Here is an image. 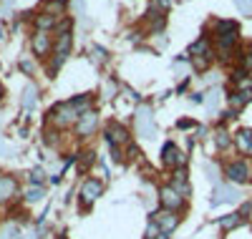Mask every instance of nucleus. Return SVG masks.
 <instances>
[{
  "instance_id": "1",
  "label": "nucleus",
  "mask_w": 252,
  "mask_h": 239,
  "mask_svg": "<svg viewBox=\"0 0 252 239\" xmlns=\"http://www.w3.org/2000/svg\"><path fill=\"white\" fill-rule=\"evenodd\" d=\"M78 121V111L66 101V103H56L51 111H48V123L56 126V131L58 128H68V126H76Z\"/></svg>"
},
{
  "instance_id": "2",
  "label": "nucleus",
  "mask_w": 252,
  "mask_h": 239,
  "mask_svg": "<svg viewBox=\"0 0 252 239\" xmlns=\"http://www.w3.org/2000/svg\"><path fill=\"white\" fill-rule=\"evenodd\" d=\"M224 177L229 184H247L250 181V164L247 159H235V161H227L224 164Z\"/></svg>"
},
{
  "instance_id": "3",
  "label": "nucleus",
  "mask_w": 252,
  "mask_h": 239,
  "mask_svg": "<svg viewBox=\"0 0 252 239\" xmlns=\"http://www.w3.org/2000/svg\"><path fill=\"white\" fill-rule=\"evenodd\" d=\"M157 197H159V207H161V209H166V211H177V214L184 209V202H187L184 197H179V194H177L169 184H161L159 191H157Z\"/></svg>"
},
{
  "instance_id": "4",
  "label": "nucleus",
  "mask_w": 252,
  "mask_h": 239,
  "mask_svg": "<svg viewBox=\"0 0 252 239\" xmlns=\"http://www.w3.org/2000/svg\"><path fill=\"white\" fill-rule=\"evenodd\" d=\"M161 164L166 166V169H182V166H187V154L174 144V141H166L164 144V149H161Z\"/></svg>"
},
{
  "instance_id": "5",
  "label": "nucleus",
  "mask_w": 252,
  "mask_h": 239,
  "mask_svg": "<svg viewBox=\"0 0 252 239\" xmlns=\"http://www.w3.org/2000/svg\"><path fill=\"white\" fill-rule=\"evenodd\" d=\"M103 194V181L101 179H96V177H91V179H86L83 181V186H81V191H78V202H81V207H91L98 197Z\"/></svg>"
},
{
  "instance_id": "6",
  "label": "nucleus",
  "mask_w": 252,
  "mask_h": 239,
  "mask_svg": "<svg viewBox=\"0 0 252 239\" xmlns=\"http://www.w3.org/2000/svg\"><path fill=\"white\" fill-rule=\"evenodd\" d=\"M96 128H98V114L91 108V111L78 116V121H76V136L78 139H89V136L96 134Z\"/></svg>"
},
{
  "instance_id": "7",
  "label": "nucleus",
  "mask_w": 252,
  "mask_h": 239,
  "mask_svg": "<svg viewBox=\"0 0 252 239\" xmlns=\"http://www.w3.org/2000/svg\"><path fill=\"white\" fill-rule=\"evenodd\" d=\"M31 48H33V53H35V58H48L51 53H53V38H51V33H43V30H35L33 33V40H31Z\"/></svg>"
},
{
  "instance_id": "8",
  "label": "nucleus",
  "mask_w": 252,
  "mask_h": 239,
  "mask_svg": "<svg viewBox=\"0 0 252 239\" xmlns=\"http://www.w3.org/2000/svg\"><path fill=\"white\" fill-rule=\"evenodd\" d=\"M149 219H154V222L159 224V232H164V234H172V232L179 227V214H177V211L157 209V211H152Z\"/></svg>"
},
{
  "instance_id": "9",
  "label": "nucleus",
  "mask_w": 252,
  "mask_h": 239,
  "mask_svg": "<svg viewBox=\"0 0 252 239\" xmlns=\"http://www.w3.org/2000/svg\"><path fill=\"white\" fill-rule=\"evenodd\" d=\"M169 186L179 194V197H189L192 194V186H189V174H187V169L182 166V169H174L172 171V177H169Z\"/></svg>"
},
{
  "instance_id": "10",
  "label": "nucleus",
  "mask_w": 252,
  "mask_h": 239,
  "mask_svg": "<svg viewBox=\"0 0 252 239\" xmlns=\"http://www.w3.org/2000/svg\"><path fill=\"white\" fill-rule=\"evenodd\" d=\"M20 197V186H18V179L13 177H0V204H10L13 199Z\"/></svg>"
},
{
  "instance_id": "11",
  "label": "nucleus",
  "mask_w": 252,
  "mask_h": 239,
  "mask_svg": "<svg viewBox=\"0 0 252 239\" xmlns=\"http://www.w3.org/2000/svg\"><path fill=\"white\" fill-rule=\"evenodd\" d=\"M134 119H136V131H139L141 136H146V139H152V134H154V119H152L149 108L141 106Z\"/></svg>"
},
{
  "instance_id": "12",
  "label": "nucleus",
  "mask_w": 252,
  "mask_h": 239,
  "mask_svg": "<svg viewBox=\"0 0 252 239\" xmlns=\"http://www.w3.org/2000/svg\"><path fill=\"white\" fill-rule=\"evenodd\" d=\"M129 139H131V134L126 131V128H124L121 123L111 121V123L106 126V141H109V146H111V144L124 146V144H129Z\"/></svg>"
},
{
  "instance_id": "13",
  "label": "nucleus",
  "mask_w": 252,
  "mask_h": 239,
  "mask_svg": "<svg viewBox=\"0 0 252 239\" xmlns=\"http://www.w3.org/2000/svg\"><path fill=\"white\" fill-rule=\"evenodd\" d=\"M235 146L242 156H252V128H240V131L232 136Z\"/></svg>"
},
{
  "instance_id": "14",
  "label": "nucleus",
  "mask_w": 252,
  "mask_h": 239,
  "mask_svg": "<svg viewBox=\"0 0 252 239\" xmlns=\"http://www.w3.org/2000/svg\"><path fill=\"white\" fill-rule=\"evenodd\" d=\"M189 56H194V58H209L212 60L215 58V51H212V40H209V35H202L192 48H189Z\"/></svg>"
},
{
  "instance_id": "15",
  "label": "nucleus",
  "mask_w": 252,
  "mask_h": 239,
  "mask_svg": "<svg viewBox=\"0 0 252 239\" xmlns=\"http://www.w3.org/2000/svg\"><path fill=\"white\" fill-rule=\"evenodd\" d=\"M58 15H53V13H48V10H43V13H38L35 15V30H43V33H51V30H56V26H58Z\"/></svg>"
},
{
  "instance_id": "16",
  "label": "nucleus",
  "mask_w": 252,
  "mask_h": 239,
  "mask_svg": "<svg viewBox=\"0 0 252 239\" xmlns=\"http://www.w3.org/2000/svg\"><path fill=\"white\" fill-rule=\"evenodd\" d=\"M242 224H245V216H242L240 211L227 214V216H222V219H220V229H222V232H232V229H237V227H242Z\"/></svg>"
},
{
  "instance_id": "17",
  "label": "nucleus",
  "mask_w": 252,
  "mask_h": 239,
  "mask_svg": "<svg viewBox=\"0 0 252 239\" xmlns=\"http://www.w3.org/2000/svg\"><path fill=\"white\" fill-rule=\"evenodd\" d=\"M232 144H235L232 141V134L224 131V128H217V131H215V146H217V151H227Z\"/></svg>"
},
{
  "instance_id": "18",
  "label": "nucleus",
  "mask_w": 252,
  "mask_h": 239,
  "mask_svg": "<svg viewBox=\"0 0 252 239\" xmlns=\"http://www.w3.org/2000/svg\"><path fill=\"white\" fill-rule=\"evenodd\" d=\"M20 197H23L26 204H35V202H40V199L46 197V189L43 186H28L23 194H20Z\"/></svg>"
},
{
  "instance_id": "19",
  "label": "nucleus",
  "mask_w": 252,
  "mask_h": 239,
  "mask_svg": "<svg viewBox=\"0 0 252 239\" xmlns=\"http://www.w3.org/2000/svg\"><path fill=\"white\" fill-rule=\"evenodd\" d=\"M240 30L237 20H217L215 23V35H222V33H235Z\"/></svg>"
},
{
  "instance_id": "20",
  "label": "nucleus",
  "mask_w": 252,
  "mask_h": 239,
  "mask_svg": "<svg viewBox=\"0 0 252 239\" xmlns=\"http://www.w3.org/2000/svg\"><path fill=\"white\" fill-rule=\"evenodd\" d=\"M0 239H23V232H20V227L15 222H10L0 229Z\"/></svg>"
},
{
  "instance_id": "21",
  "label": "nucleus",
  "mask_w": 252,
  "mask_h": 239,
  "mask_svg": "<svg viewBox=\"0 0 252 239\" xmlns=\"http://www.w3.org/2000/svg\"><path fill=\"white\" fill-rule=\"evenodd\" d=\"M232 199H235V189H229V186H217V191H215V202H212V204L232 202Z\"/></svg>"
},
{
  "instance_id": "22",
  "label": "nucleus",
  "mask_w": 252,
  "mask_h": 239,
  "mask_svg": "<svg viewBox=\"0 0 252 239\" xmlns=\"http://www.w3.org/2000/svg\"><path fill=\"white\" fill-rule=\"evenodd\" d=\"M38 103V89L35 86H26V91H23V106L26 108H33Z\"/></svg>"
},
{
  "instance_id": "23",
  "label": "nucleus",
  "mask_w": 252,
  "mask_h": 239,
  "mask_svg": "<svg viewBox=\"0 0 252 239\" xmlns=\"http://www.w3.org/2000/svg\"><path fill=\"white\" fill-rule=\"evenodd\" d=\"M28 181H31V186H43V169H33L28 174Z\"/></svg>"
},
{
  "instance_id": "24",
  "label": "nucleus",
  "mask_w": 252,
  "mask_h": 239,
  "mask_svg": "<svg viewBox=\"0 0 252 239\" xmlns=\"http://www.w3.org/2000/svg\"><path fill=\"white\" fill-rule=\"evenodd\" d=\"M94 161H96V154H94V151H86V154L81 156V161H78V169H81V171H83V169H89Z\"/></svg>"
},
{
  "instance_id": "25",
  "label": "nucleus",
  "mask_w": 252,
  "mask_h": 239,
  "mask_svg": "<svg viewBox=\"0 0 252 239\" xmlns=\"http://www.w3.org/2000/svg\"><path fill=\"white\" fill-rule=\"evenodd\" d=\"M73 28V20L71 18H63V20H58V26H56V35L58 33H68Z\"/></svg>"
},
{
  "instance_id": "26",
  "label": "nucleus",
  "mask_w": 252,
  "mask_h": 239,
  "mask_svg": "<svg viewBox=\"0 0 252 239\" xmlns=\"http://www.w3.org/2000/svg\"><path fill=\"white\" fill-rule=\"evenodd\" d=\"M157 237H159V224H157L154 219H149V227H146L144 239H157Z\"/></svg>"
},
{
  "instance_id": "27",
  "label": "nucleus",
  "mask_w": 252,
  "mask_h": 239,
  "mask_svg": "<svg viewBox=\"0 0 252 239\" xmlns=\"http://www.w3.org/2000/svg\"><path fill=\"white\" fill-rule=\"evenodd\" d=\"M43 136H46V139H43V141H46V146H56V144H58V131H53V128H48V131H46Z\"/></svg>"
},
{
  "instance_id": "28",
  "label": "nucleus",
  "mask_w": 252,
  "mask_h": 239,
  "mask_svg": "<svg viewBox=\"0 0 252 239\" xmlns=\"http://www.w3.org/2000/svg\"><path fill=\"white\" fill-rule=\"evenodd\" d=\"M242 68L252 76V51H247V53H242Z\"/></svg>"
},
{
  "instance_id": "29",
  "label": "nucleus",
  "mask_w": 252,
  "mask_h": 239,
  "mask_svg": "<svg viewBox=\"0 0 252 239\" xmlns=\"http://www.w3.org/2000/svg\"><path fill=\"white\" fill-rule=\"evenodd\" d=\"M192 63H194L197 71H207L209 68V58H192Z\"/></svg>"
},
{
  "instance_id": "30",
  "label": "nucleus",
  "mask_w": 252,
  "mask_h": 239,
  "mask_svg": "<svg viewBox=\"0 0 252 239\" xmlns=\"http://www.w3.org/2000/svg\"><path fill=\"white\" fill-rule=\"evenodd\" d=\"M169 5H172V0H154V8H157L159 13H164V10H169Z\"/></svg>"
},
{
  "instance_id": "31",
  "label": "nucleus",
  "mask_w": 252,
  "mask_h": 239,
  "mask_svg": "<svg viewBox=\"0 0 252 239\" xmlns=\"http://www.w3.org/2000/svg\"><path fill=\"white\" fill-rule=\"evenodd\" d=\"M91 53H94V58H101V60L106 58V51H103V48H94Z\"/></svg>"
},
{
  "instance_id": "32",
  "label": "nucleus",
  "mask_w": 252,
  "mask_h": 239,
  "mask_svg": "<svg viewBox=\"0 0 252 239\" xmlns=\"http://www.w3.org/2000/svg\"><path fill=\"white\" fill-rule=\"evenodd\" d=\"M215 103H217V93L212 91V93H209V98H207V106H209V108H212Z\"/></svg>"
},
{
  "instance_id": "33",
  "label": "nucleus",
  "mask_w": 252,
  "mask_h": 239,
  "mask_svg": "<svg viewBox=\"0 0 252 239\" xmlns=\"http://www.w3.org/2000/svg\"><path fill=\"white\" fill-rule=\"evenodd\" d=\"M177 126H179V128H189V126H194V121H179Z\"/></svg>"
},
{
  "instance_id": "34",
  "label": "nucleus",
  "mask_w": 252,
  "mask_h": 239,
  "mask_svg": "<svg viewBox=\"0 0 252 239\" xmlns=\"http://www.w3.org/2000/svg\"><path fill=\"white\" fill-rule=\"evenodd\" d=\"M157 239H169V234H164V232H159V237Z\"/></svg>"
},
{
  "instance_id": "35",
  "label": "nucleus",
  "mask_w": 252,
  "mask_h": 239,
  "mask_svg": "<svg viewBox=\"0 0 252 239\" xmlns=\"http://www.w3.org/2000/svg\"><path fill=\"white\" fill-rule=\"evenodd\" d=\"M46 3H56V0H46ZM58 3H66V0H58Z\"/></svg>"
},
{
  "instance_id": "36",
  "label": "nucleus",
  "mask_w": 252,
  "mask_h": 239,
  "mask_svg": "<svg viewBox=\"0 0 252 239\" xmlns=\"http://www.w3.org/2000/svg\"><path fill=\"white\" fill-rule=\"evenodd\" d=\"M0 98H3V83H0Z\"/></svg>"
},
{
  "instance_id": "37",
  "label": "nucleus",
  "mask_w": 252,
  "mask_h": 239,
  "mask_svg": "<svg viewBox=\"0 0 252 239\" xmlns=\"http://www.w3.org/2000/svg\"><path fill=\"white\" fill-rule=\"evenodd\" d=\"M250 181H252V169H250Z\"/></svg>"
},
{
  "instance_id": "38",
  "label": "nucleus",
  "mask_w": 252,
  "mask_h": 239,
  "mask_svg": "<svg viewBox=\"0 0 252 239\" xmlns=\"http://www.w3.org/2000/svg\"><path fill=\"white\" fill-rule=\"evenodd\" d=\"M26 239H35V237H26Z\"/></svg>"
},
{
  "instance_id": "39",
  "label": "nucleus",
  "mask_w": 252,
  "mask_h": 239,
  "mask_svg": "<svg viewBox=\"0 0 252 239\" xmlns=\"http://www.w3.org/2000/svg\"><path fill=\"white\" fill-rule=\"evenodd\" d=\"M61 239H66V237H61Z\"/></svg>"
}]
</instances>
